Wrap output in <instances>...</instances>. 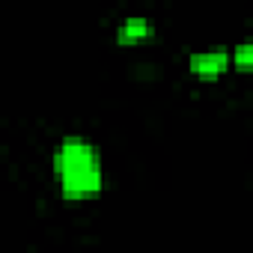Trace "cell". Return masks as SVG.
Returning a JSON list of instances; mask_svg holds the SVG:
<instances>
[{"label": "cell", "instance_id": "6da1fadb", "mask_svg": "<svg viewBox=\"0 0 253 253\" xmlns=\"http://www.w3.org/2000/svg\"><path fill=\"white\" fill-rule=\"evenodd\" d=\"M57 179L66 197L72 200H86L101 191V158L92 143L81 137H69L57 146L54 155Z\"/></svg>", "mask_w": 253, "mask_h": 253}, {"label": "cell", "instance_id": "277c9868", "mask_svg": "<svg viewBox=\"0 0 253 253\" xmlns=\"http://www.w3.org/2000/svg\"><path fill=\"white\" fill-rule=\"evenodd\" d=\"M232 60H235L238 66H253V39H247V42L235 45V51H232Z\"/></svg>", "mask_w": 253, "mask_h": 253}, {"label": "cell", "instance_id": "3957f363", "mask_svg": "<svg viewBox=\"0 0 253 253\" xmlns=\"http://www.w3.org/2000/svg\"><path fill=\"white\" fill-rule=\"evenodd\" d=\"M152 30V24L146 21V18H128L122 27H119V36L122 39H140V36H146Z\"/></svg>", "mask_w": 253, "mask_h": 253}, {"label": "cell", "instance_id": "7a4b0ae2", "mask_svg": "<svg viewBox=\"0 0 253 253\" xmlns=\"http://www.w3.org/2000/svg\"><path fill=\"white\" fill-rule=\"evenodd\" d=\"M226 63H229V51H223V48L200 51V54H194V57H191V69H194L197 75H203V78H211V75L223 72V69H226Z\"/></svg>", "mask_w": 253, "mask_h": 253}]
</instances>
